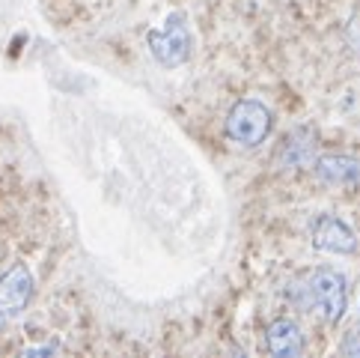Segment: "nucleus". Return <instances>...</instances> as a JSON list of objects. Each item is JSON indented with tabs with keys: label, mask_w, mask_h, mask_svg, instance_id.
Segmentation results:
<instances>
[{
	"label": "nucleus",
	"mask_w": 360,
	"mask_h": 358,
	"mask_svg": "<svg viewBox=\"0 0 360 358\" xmlns=\"http://www.w3.org/2000/svg\"><path fill=\"white\" fill-rule=\"evenodd\" d=\"M33 290H36L33 272L24 263H15L0 275V328L9 326L12 319H18L27 311Z\"/></svg>",
	"instance_id": "4"
},
{
	"label": "nucleus",
	"mask_w": 360,
	"mask_h": 358,
	"mask_svg": "<svg viewBox=\"0 0 360 358\" xmlns=\"http://www.w3.org/2000/svg\"><path fill=\"white\" fill-rule=\"evenodd\" d=\"M51 352H57L54 343H51V347H33V350H24V355H51Z\"/></svg>",
	"instance_id": "9"
},
{
	"label": "nucleus",
	"mask_w": 360,
	"mask_h": 358,
	"mask_svg": "<svg viewBox=\"0 0 360 358\" xmlns=\"http://www.w3.org/2000/svg\"><path fill=\"white\" fill-rule=\"evenodd\" d=\"M271 129H274V113L259 99H238L229 108L226 123H224L226 137L248 149H256L259 144H265Z\"/></svg>",
	"instance_id": "2"
},
{
	"label": "nucleus",
	"mask_w": 360,
	"mask_h": 358,
	"mask_svg": "<svg viewBox=\"0 0 360 358\" xmlns=\"http://www.w3.org/2000/svg\"><path fill=\"white\" fill-rule=\"evenodd\" d=\"M313 245L325 254H354L357 251V233L337 215H319L313 221Z\"/></svg>",
	"instance_id": "5"
},
{
	"label": "nucleus",
	"mask_w": 360,
	"mask_h": 358,
	"mask_svg": "<svg viewBox=\"0 0 360 358\" xmlns=\"http://www.w3.org/2000/svg\"><path fill=\"white\" fill-rule=\"evenodd\" d=\"M313 168L321 183H330V185H357L360 183V159H354V156L330 152V156H319L313 161Z\"/></svg>",
	"instance_id": "7"
},
{
	"label": "nucleus",
	"mask_w": 360,
	"mask_h": 358,
	"mask_svg": "<svg viewBox=\"0 0 360 358\" xmlns=\"http://www.w3.org/2000/svg\"><path fill=\"white\" fill-rule=\"evenodd\" d=\"M342 352L345 355H360V335H349L342 340Z\"/></svg>",
	"instance_id": "8"
},
{
	"label": "nucleus",
	"mask_w": 360,
	"mask_h": 358,
	"mask_svg": "<svg viewBox=\"0 0 360 358\" xmlns=\"http://www.w3.org/2000/svg\"><path fill=\"white\" fill-rule=\"evenodd\" d=\"M265 343H268V352L277 355V358H298L304 355V335H301V326L289 316H280L274 319L265 331Z\"/></svg>",
	"instance_id": "6"
},
{
	"label": "nucleus",
	"mask_w": 360,
	"mask_h": 358,
	"mask_svg": "<svg viewBox=\"0 0 360 358\" xmlns=\"http://www.w3.org/2000/svg\"><path fill=\"white\" fill-rule=\"evenodd\" d=\"M304 292H307V308H313L328 326L342 323L345 311H349V280H345L342 272L330 266L316 268V272L307 275Z\"/></svg>",
	"instance_id": "1"
},
{
	"label": "nucleus",
	"mask_w": 360,
	"mask_h": 358,
	"mask_svg": "<svg viewBox=\"0 0 360 358\" xmlns=\"http://www.w3.org/2000/svg\"><path fill=\"white\" fill-rule=\"evenodd\" d=\"M146 45H149V54L164 69H176L182 63H188L191 51H194V39H191V30H188L182 12H170L161 30H149Z\"/></svg>",
	"instance_id": "3"
}]
</instances>
